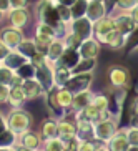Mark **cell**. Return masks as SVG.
<instances>
[{
    "label": "cell",
    "instance_id": "1",
    "mask_svg": "<svg viewBox=\"0 0 138 151\" xmlns=\"http://www.w3.org/2000/svg\"><path fill=\"white\" fill-rule=\"evenodd\" d=\"M7 126L17 136H20L22 133H25L32 128V115L27 110H23V106L10 108V111L7 113Z\"/></svg>",
    "mask_w": 138,
    "mask_h": 151
},
{
    "label": "cell",
    "instance_id": "2",
    "mask_svg": "<svg viewBox=\"0 0 138 151\" xmlns=\"http://www.w3.org/2000/svg\"><path fill=\"white\" fill-rule=\"evenodd\" d=\"M35 18L37 22H45L55 27L58 22H62L58 18V14H57V7H55V2L52 0H38L35 4Z\"/></svg>",
    "mask_w": 138,
    "mask_h": 151
},
{
    "label": "cell",
    "instance_id": "3",
    "mask_svg": "<svg viewBox=\"0 0 138 151\" xmlns=\"http://www.w3.org/2000/svg\"><path fill=\"white\" fill-rule=\"evenodd\" d=\"M118 121L113 116H107L93 124V139L98 143H107L118 131Z\"/></svg>",
    "mask_w": 138,
    "mask_h": 151
},
{
    "label": "cell",
    "instance_id": "4",
    "mask_svg": "<svg viewBox=\"0 0 138 151\" xmlns=\"http://www.w3.org/2000/svg\"><path fill=\"white\" fill-rule=\"evenodd\" d=\"M108 81H110L111 88H130L131 83V73L126 67L121 65H113L108 68Z\"/></svg>",
    "mask_w": 138,
    "mask_h": 151
},
{
    "label": "cell",
    "instance_id": "5",
    "mask_svg": "<svg viewBox=\"0 0 138 151\" xmlns=\"http://www.w3.org/2000/svg\"><path fill=\"white\" fill-rule=\"evenodd\" d=\"M0 40L9 50H17L23 40H25V33L22 28H15L12 25L4 27L0 30Z\"/></svg>",
    "mask_w": 138,
    "mask_h": 151
},
{
    "label": "cell",
    "instance_id": "6",
    "mask_svg": "<svg viewBox=\"0 0 138 151\" xmlns=\"http://www.w3.org/2000/svg\"><path fill=\"white\" fill-rule=\"evenodd\" d=\"M93 83V71H85V73H72V78L68 80L67 86L65 88L70 91V93H78V91H83V90H90Z\"/></svg>",
    "mask_w": 138,
    "mask_h": 151
},
{
    "label": "cell",
    "instance_id": "7",
    "mask_svg": "<svg viewBox=\"0 0 138 151\" xmlns=\"http://www.w3.org/2000/svg\"><path fill=\"white\" fill-rule=\"evenodd\" d=\"M100 50H102V43L95 37H90V38H85L82 42V45L78 47L77 52L83 60H97L98 55H100Z\"/></svg>",
    "mask_w": 138,
    "mask_h": 151
},
{
    "label": "cell",
    "instance_id": "8",
    "mask_svg": "<svg viewBox=\"0 0 138 151\" xmlns=\"http://www.w3.org/2000/svg\"><path fill=\"white\" fill-rule=\"evenodd\" d=\"M68 27H70V32H73L75 35H78L82 40L93 37V22L88 20L85 15L83 17H78V18H73Z\"/></svg>",
    "mask_w": 138,
    "mask_h": 151
},
{
    "label": "cell",
    "instance_id": "9",
    "mask_svg": "<svg viewBox=\"0 0 138 151\" xmlns=\"http://www.w3.org/2000/svg\"><path fill=\"white\" fill-rule=\"evenodd\" d=\"M97 40L100 42L102 45H108L111 50H120V48H123V47H126V40H128V37L123 35V33H120L116 28H113V30L107 32L105 35L98 37Z\"/></svg>",
    "mask_w": 138,
    "mask_h": 151
},
{
    "label": "cell",
    "instance_id": "10",
    "mask_svg": "<svg viewBox=\"0 0 138 151\" xmlns=\"http://www.w3.org/2000/svg\"><path fill=\"white\" fill-rule=\"evenodd\" d=\"M35 80L43 86L45 93L53 86V63L47 62L42 67L35 68Z\"/></svg>",
    "mask_w": 138,
    "mask_h": 151
},
{
    "label": "cell",
    "instance_id": "11",
    "mask_svg": "<svg viewBox=\"0 0 138 151\" xmlns=\"http://www.w3.org/2000/svg\"><path fill=\"white\" fill-rule=\"evenodd\" d=\"M105 15H108L107 0H88L87 12H85V17L88 18V20H92V22H97V20L103 18Z\"/></svg>",
    "mask_w": 138,
    "mask_h": 151
},
{
    "label": "cell",
    "instance_id": "12",
    "mask_svg": "<svg viewBox=\"0 0 138 151\" xmlns=\"http://www.w3.org/2000/svg\"><path fill=\"white\" fill-rule=\"evenodd\" d=\"M113 22H115V28L120 33L128 37L131 32H135L137 25H135L133 18L130 15V12H118L116 15H113Z\"/></svg>",
    "mask_w": 138,
    "mask_h": 151
},
{
    "label": "cell",
    "instance_id": "13",
    "mask_svg": "<svg viewBox=\"0 0 138 151\" xmlns=\"http://www.w3.org/2000/svg\"><path fill=\"white\" fill-rule=\"evenodd\" d=\"M75 115V118L73 120H85V121H90V123H97V121L103 120V118H107V116H111V113H103V111H100L98 108H95L92 103H90L88 106H85L83 110L77 111V113H73Z\"/></svg>",
    "mask_w": 138,
    "mask_h": 151
},
{
    "label": "cell",
    "instance_id": "14",
    "mask_svg": "<svg viewBox=\"0 0 138 151\" xmlns=\"http://www.w3.org/2000/svg\"><path fill=\"white\" fill-rule=\"evenodd\" d=\"M7 17H9V22L12 27L15 28H25L30 23V18H32V14L28 9H12L7 14Z\"/></svg>",
    "mask_w": 138,
    "mask_h": 151
},
{
    "label": "cell",
    "instance_id": "15",
    "mask_svg": "<svg viewBox=\"0 0 138 151\" xmlns=\"http://www.w3.org/2000/svg\"><path fill=\"white\" fill-rule=\"evenodd\" d=\"M58 138L63 139L65 143L72 141L77 138V124L75 120H67V118H62L58 120Z\"/></svg>",
    "mask_w": 138,
    "mask_h": 151
},
{
    "label": "cell",
    "instance_id": "16",
    "mask_svg": "<svg viewBox=\"0 0 138 151\" xmlns=\"http://www.w3.org/2000/svg\"><path fill=\"white\" fill-rule=\"evenodd\" d=\"M42 143H43V139H42L40 133H35V131H32V129H28V131H25V133H22L20 136H18V145L27 146V148H30V150H33V151L40 150Z\"/></svg>",
    "mask_w": 138,
    "mask_h": 151
},
{
    "label": "cell",
    "instance_id": "17",
    "mask_svg": "<svg viewBox=\"0 0 138 151\" xmlns=\"http://www.w3.org/2000/svg\"><path fill=\"white\" fill-rule=\"evenodd\" d=\"M105 145L108 146L110 151H126L130 148V143H128L126 134H125V129H118Z\"/></svg>",
    "mask_w": 138,
    "mask_h": 151
},
{
    "label": "cell",
    "instance_id": "18",
    "mask_svg": "<svg viewBox=\"0 0 138 151\" xmlns=\"http://www.w3.org/2000/svg\"><path fill=\"white\" fill-rule=\"evenodd\" d=\"M93 91L92 90H83V91H78V93L73 95V100H72V106H70V111L77 113V111L83 110L85 106H88L92 103V98H93Z\"/></svg>",
    "mask_w": 138,
    "mask_h": 151
},
{
    "label": "cell",
    "instance_id": "19",
    "mask_svg": "<svg viewBox=\"0 0 138 151\" xmlns=\"http://www.w3.org/2000/svg\"><path fill=\"white\" fill-rule=\"evenodd\" d=\"M23 90H25V95H27V100H38V98L45 96V90L35 78H28L22 83Z\"/></svg>",
    "mask_w": 138,
    "mask_h": 151
},
{
    "label": "cell",
    "instance_id": "20",
    "mask_svg": "<svg viewBox=\"0 0 138 151\" xmlns=\"http://www.w3.org/2000/svg\"><path fill=\"white\" fill-rule=\"evenodd\" d=\"M27 62H30L27 57H23L18 50H10L9 53L5 55V58L2 60V63H4L5 67H9L10 70H18V68L22 67V65H25Z\"/></svg>",
    "mask_w": 138,
    "mask_h": 151
},
{
    "label": "cell",
    "instance_id": "21",
    "mask_svg": "<svg viewBox=\"0 0 138 151\" xmlns=\"http://www.w3.org/2000/svg\"><path fill=\"white\" fill-rule=\"evenodd\" d=\"M72 78V70L63 65H55L53 63V86L57 88H65L68 80Z\"/></svg>",
    "mask_w": 138,
    "mask_h": 151
},
{
    "label": "cell",
    "instance_id": "22",
    "mask_svg": "<svg viewBox=\"0 0 138 151\" xmlns=\"http://www.w3.org/2000/svg\"><path fill=\"white\" fill-rule=\"evenodd\" d=\"M27 101H28L27 95H25V90H23L22 85L10 86V95H9V105H10V108H22Z\"/></svg>",
    "mask_w": 138,
    "mask_h": 151
},
{
    "label": "cell",
    "instance_id": "23",
    "mask_svg": "<svg viewBox=\"0 0 138 151\" xmlns=\"http://www.w3.org/2000/svg\"><path fill=\"white\" fill-rule=\"evenodd\" d=\"M65 52V43H63L62 38H55V40H52L48 43V47H47V60H48L50 63H55L58 60V58L62 57V53Z\"/></svg>",
    "mask_w": 138,
    "mask_h": 151
},
{
    "label": "cell",
    "instance_id": "24",
    "mask_svg": "<svg viewBox=\"0 0 138 151\" xmlns=\"http://www.w3.org/2000/svg\"><path fill=\"white\" fill-rule=\"evenodd\" d=\"M115 28V22H113V17L111 15H105L103 18L93 22V37L98 38V37L105 35L107 32L113 30Z\"/></svg>",
    "mask_w": 138,
    "mask_h": 151
},
{
    "label": "cell",
    "instance_id": "25",
    "mask_svg": "<svg viewBox=\"0 0 138 151\" xmlns=\"http://www.w3.org/2000/svg\"><path fill=\"white\" fill-rule=\"evenodd\" d=\"M45 103H47L48 110L52 111L55 116H63L65 115V110H63L57 101V86H52V88L45 93Z\"/></svg>",
    "mask_w": 138,
    "mask_h": 151
},
{
    "label": "cell",
    "instance_id": "26",
    "mask_svg": "<svg viewBox=\"0 0 138 151\" xmlns=\"http://www.w3.org/2000/svg\"><path fill=\"white\" fill-rule=\"evenodd\" d=\"M40 136H42V139L57 138L58 136V120H55V118H47L40 126Z\"/></svg>",
    "mask_w": 138,
    "mask_h": 151
},
{
    "label": "cell",
    "instance_id": "27",
    "mask_svg": "<svg viewBox=\"0 0 138 151\" xmlns=\"http://www.w3.org/2000/svg\"><path fill=\"white\" fill-rule=\"evenodd\" d=\"M77 124V139H93V123L85 120H75Z\"/></svg>",
    "mask_w": 138,
    "mask_h": 151
},
{
    "label": "cell",
    "instance_id": "28",
    "mask_svg": "<svg viewBox=\"0 0 138 151\" xmlns=\"http://www.w3.org/2000/svg\"><path fill=\"white\" fill-rule=\"evenodd\" d=\"M78 60H80V55H78V52H77V50L65 48V52H63L62 57L55 62V65H63V67H68L72 70V68L78 63Z\"/></svg>",
    "mask_w": 138,
    "mask_h": 151
},
{
    "label": "cell",
    "instance_id": "29",
    "mask_svg": "<svg viewBox=\"0 0 138 151\" xmlns=\"http://www.w3.org/2000/svg\"><path fill=\"white\" fill-rule=\"evenodd\" d=\"M17 143H18V136L12 131V129L7 128L0 133V148H2V150L14 148V146H17Z\"/></svg>",
    "mask_w": 138,
    "mask_h": 151
},
{
    "label": "cell",
    "instance_id": "30",
    "mask_svg": "<svg viewBox=\"0 0 138 151\" xmlns=\"http://www.w3.org/2000/svg\"><path fill=\"white\" fill-rule=\"evenodd\" d=\"M17 50L23 55V57H27L28 60H30V58L33 57L37 52H38V50H37V45H35V40H33V38H25V40L20 43V47H18Z\"/></svg>",
    "mask_w": 138,
    "mask_h": 151
},
{
    "label": "cell",
    "instance_id": "31",
    "mask_svg": "<svg viewBox=\"0 0 138 151\" xmlns=\"http://www.w3.org/2000/svg\"><path fill=\"white\" fill-rule=\"evenodd\" d=\"M73 93H70L67 88H57V101L63 110H70Z\"/></svg>",
    "mask_w": 138,
    "mask_h": 151
},
{
    "label": "cell",
    "instance_id": "32",
    "mask_svg": "<svg viewBox=\"0 0 138 151\" xmlns=\"http://www.w3.org/2000/svg\"><path fill=\"white\" fill-rule=\"evenodd\" d=\"M65 146H67V143L60 139V138H50V139H43L42 143V148L45 151H65Z\"/></svg>",
    "mask_w": 138,
    "mask_h": 151
},
{
    "label": "cell",
    "instance_id": "33",
    "mask_svg": "<svg viewBox=\"0 0 138 151\" xmlns=\"http://www.w3.org/2000/svg\"><path fill=\"white\" fill-rule=\"evenodd\" d=\"M92 105L95 108H98L100 111L103 113H110V98L107 95H102V93H95L93 98H92Z\"/></svg>",
    "mask_w": 138,
    "mask_h": 151
},
{
    "label": "cell",
    "instance_id": "34",
    "mask_svg": "<svg viewBox=\"0 0 138 151\" xmlns=\"http://www.w3.org/2000/svg\"><path fill=\"white\" fill-rule=\"evenodd\" d=\"M62 40H63V43H65V48H70V50H78V47H80L82 42H83L80 37L75 35V33L70 32V30L67 32V35L63 37Z\"/></svg>",
    "mask_w": 138,
    "mask_h": 151
},
{
    "label": "cell",
    "instance_id": "35",
    "mask_svg": "<svg viewBox=\"0 0 138 151\" xmlns=\"http://www.w3.org/2000/svg\"><path fill=\"white\" fill-rule=\"evenodd\" d=\"M95 60H83L80 58L78 63L72 68V73H85V71H95Z\"/></svg>",
    "mask_w": 138,
    "mask_h": 151
},
{
    "label": "cell",
    "instance_id": "36",
    "mask_svg": "<svg viewBox=\"0 0 138 151\" xmlns=\"http://www.w3.org/2000/svg\"><path fill=\"white\" fill-rule=\"evenodd\" d=\"M15 73L25 81V80H28V78H35V67H33L30 62H27L25 65H22V67L18 68V70H15Z\"/></svg>",
    "mask_w": 138,
    "mask_h": 151
},
{
    "label": "cell",
    "instance_id": "37",
    "mask_svg": "<svg viewBox=\"0 0 138 151\" xmlns=\"http://www.w3.org/2000/svg\"><path fill=\"white\" fill-rule=\"evenodd\" d=\"M55 7H57L58 18H60L62 22H65V23H68V25H70V22L73 20V15H72V9H70V7H67V5L57 4V2H55Z\"/></svg>",
    "mask_w": 138,
    "mask_h": 151
},
{
    "label": "cell",
    "instance_id": "38",
    "mask_svg": "<svg viewBox=\"0 0 138 151\" xmlns=\"http://www.w3.org/2000/svg\"><path fill=\"white\" fill-rule=\"evenodd\" d=\"M15 76V71L10 70L9 67H5L4 63H2V67H0V85H7L10 86L12 85V80H14Z\"/></svg>",
    "mask_w": 138,
    "mask_h": 151
},
{
    "label": "cell",
    "instance_id": "39",
    "mask_svg": "<svg viewBox=\"0 0 138 151\" xmlns=\"http://www.w3.org/2000/svg\"><path fill=\"white\" fill-rule=\"evenodd\" d=\"M87 5H88V0H77L75 4L72 5V15L73 18H78V17H83L85 12H87Z\"/></svg>",
    "mask_w": 138,
    "mask_h": 151
},
{
    "label": "cell",
    "instance_id": "40",
    "mask_svg": "<svg viewBox=\"0 0 138 151\" xmlns=\"http://www.w3.org/2000/svg\"><path fill=\"white\" fill-rule=\"evenodd\" d=\"M113 4L120 12H130L138 4V0H113Z\"/></svg>",
    "mask_w": 138,
    "mask_h": 151
},
{
    "label": "cell",
    "instance_id": "41",
    "mask_svg": "<svg viewBox=\"0 0 138 151\" xmlns=\"http://www.w3.org/2000/svg\"><path fill=\"white\" fill-rule=\"evenodd\" d=\"M125 129V134L128 138V143L131 146H138V128L135 126H128V128H123Z\"/></svg>",
    "mask_w": 138,
    "mask_h": 151
},
{
    "label": "cell",
    "instance_id": "42",
    "mask_svg": "<svg viewBox=\"0 0 138 151\" xmlns=\"http://www.w3.org/2000/svg\"><path fill=\"white\" fill-rule=\"evenodd\" d=\"M97 146H98V141H95V139H83V141L78 143V151H95Z\"/></svg>",
    "mask_w": 138,
    "mask_h": 151
},
{
    "label": "cell",
    "instance_id": "43",
    "mask_svg": "<svg viewBox=\"0 0 138 151\" xmlns=\"http://www.w3.org/2000/svg\"><path fill=\"white\" fill-rule=\"evenodd\" d=\"M47 62H48V60H47V55L42 53V52H37V53L30 58V63H32V65H33L35 68H37V67H42V65H45Z\"/></svg>",
    "mask_w": 138,
    "mask_h": 151
},
{
    "label": "cell",
    "instance_id": "44",
    "mask_svg": "<svg viewBox=\"0 0 138 151\" xmlns=\"http://www.w3.org/2000/svg\"><path fill=\"white\" fill-rule=\"evenodd\" d=\"M9 95H10V86H7V85H0V105L9 103Z\"/></svg>",
    "mask_w": 138,
    "mask_h": 151
},
{
    "label": "cell",
    "instance_id": "45",
    "mask_svg": "<svg viewBox=\"0 0 138 151\" xmlns=\"http://www.w3.org/2000/svg\"><path fill=\"white\" fill-rule=\"evenodd\" d=\"M32 0H10V7L12 9H28Z\"/></svg>",
    "mask_w": 138,
    "mask_h": 151
},
{
    "label": "cell",
    "instance_id": "46",
    "mask_svg": "<svg viewBox=\"0 0 138 151\" xmlns=\"http://www.w3.org/2000/svg\"><path fill=\"white\" fill-rule=\"evenodd\" d=\"M78 139H72V141H68L67 143V146H65V151H78Z\"/></svg>",
    "mask_w": 138,
    "mask_h": 151
},
{
    "label": "cell",
    "instance_id": "47",
    "mask_svg": "<svg viewBox=\"0 0 138 151\" xmlns=\"http://www.w3.org/2000/svg\"><path fill=\"white\" fill-rule=\"evenodd\" d=\"M0 10L4 12V14H9L12 7H10V0H0Z\"/></svg>",
    "mask_w": 138,
    "mask_h": 151
},
{
    "label": "cell",
    "instance_id": "48",
    "mask_svg": "<svg viewBox=\"0 0 138 151\" xmlns=\"http://www.w3.org/2000/svg\"><path fill=\"white\" fill-rule=\"evenodd\" d=\"M7 128H9V126H7V115H4V113L0 111V133Z\"/></svg>",
    "mask_w": 138,
    "mask_h": 151
},
{
    "label": "cell",
    "instance_id": "49",
    "mask_svg": "<svg viewBox=\"0 0 138 151\" xmlns=\"http://www.w3.org/2000/svg\"><path fill=\"white\" fill-rule=\"evenodd\" d=\"M130 15H131V18H133V22H135V25L138 27V4L135 5L133 9L130 10Z\"/></svg>",
    "mask_w": 138,
    "mask_h": 151
},
{
    "label": "cell",
    "instance_id": "50",
    "mask_svg": "<svg viewBox=\"0 0 138 151\" xmlns=\"http://www.w3.org/2000/svg\"><path fill=\"white\" fill-rule=\"evenodd\" d=\"M9 52H10V50L7 48V47H5L4 43H2V40H0V60H4V58H5V55L9 53Z\"/></svg>",
    "mask_w": 138,
    "mask_h": 151
},
{
    "label": "cell",
    "instance_id": "51",
    "mask_svg": "<svg viewBox=\"0 0 138 151\" xmlns=\"http://www.w3.org/2000/svg\"><path fill=\"white\" fill-rule=\"evenodd\" d=\"M55 2H57V4H62V5H67V7H72L77 0H55Z\"/></svg>",
    "mask_w": 138,
    "mask_h": 151
},
{
    "label": "cell",
    "instance_id": "52",
    "mask_svg": "<svg viewBox=\"0 0 138 151\" xmlns=\"http://www.w3.org/2000/svg\"><path fill=\"white\" fill-rule=\"evenodd\" d=\"M131 126L138 128V113H131Z\"/></svg>",
    "mask_w": 138,
    "mask_h": 151
},
{
    "label": "cell",
    "instance_id": "53",
    "mask_svg": "<svg viewBox=\"0 0 138 151\" xmlns=\"http://www.w3.org/2000/svg\"><path fill=\"white\" fill-rule=\"evenodd\" d=\"M95 151H110V150H108V146L105 145V143H102V145L98 143V146H97V150H95Z\"/></svg>",
    "mask_w": 138,
    "mask_h": 151
},
{
    "label": "cell",
    "instance_id": "54",
    "mask_svg": "<svg viewBox=\"0 0 138 151\" xmlns=\"http://www.w3.org/2000/svg\"><path fill=\"white\" fill-rule=\"evenodd\" d=\"M15 150H17V151H33V150H30V148H27V146L18 145V143H17V146H15Z\"/></svg>",
    "mask_w": 138,
    "mask_h": 151
},
{
    "label": "cell",
    "instance_id": "55",
    "mask_svg": "<svg viewBox=\"0 0 138 151\" xmlns=\"http://www.w3.org/2000/svg\"><path fill=\"white\" fill-rule=\"evenodd\" d=\"M131 113H138V96L135 98V101H133V108H131Z\"/></svg>",
    "mask_w": 138,
    "mask_h": 151
},
{
    "label": "cell",
    "instance_id": "56",
    "mask_svg": "<svg viewBox=\"0 0 138 151\" xmlns=\"http://www.w3.org/2000/svg\"><path fill=\"white\" fill-rule=\"evenodd\" d=\"M5 15H7V14H4V12H2V10H0V23L4 22V18H5Z\"/></svg>",
    "mask_w": 138,
    "mask_h": 151
},
{
    "label": "cell",
    "instance_id": "57",
    "mask_svg": "<svg viewBox=\"0 0 138 151\" xmlns=\"http://www.w3.org/2000/svg\"><path fill=\"white\" fill-rule=\"evenodd\" d=\"M126 151H138V146H131V145H130V148Z\"/></svg>",
    "mask_w": 138,
    "mask_h": 151
},
{
    "label": "cell",
    "instance_id": "58",
    "mask_svg": "<svg viewBox=\"0 0 138 151\" xmlns=\"http://www.w3.org/2000/svg\"><path fill=\"white\" fill-rule=\"evenodd\" d=\"M7 151H17V150H15V146H14V148H9Z\"/></svg>",
    "mask_w": 138,
    "mask_h": 151
},
{
    "label": "cell",
    "instance_id": "59",
    "mask_svg": "<svg viewBox=\"0 0 138 151\" xmlns=\"http://www.w3.org/2000/svg\"><path fill=\"white\" fill-rule=\"evenodd\" d=\"M38 151H45V150H43V148H40V150H38Z\"/></svg>",
    "mask_w": 138,
    "mask_h": 151
},
{
    "label": "cell",
    "instance_id": "60",
    "mask_svg": "<svg viewBox=\"0 0 138 151\" xmlns=\"http://www.w3.org/2000/svg\"><path fill=\"white\" fill-rule=\"evenodd\" d=\"M0 151H7V150H2V148H0Z\"/></svg>",
    "mask_w": 138,
    "mask_h": 151
},
{
    "label": "cell",
    "instance_id": "61",
    "mask_svg": "<svg viewBox=\"0 0 138 151\" xmlns=\"http://www.w3.org/2000/svg\"><path fill=\"white\" fill-rule=\"evenodd\" d=\"M0 67H2V60H0Z\"/></svg>",
    "mask_w": 138,
    "mask_h": 151
},
{
    "label": "cell",
    "instance_id": "62",
    "mask_svg": "<svg viewBox=\"0 0 138 151\" xmlns=\"http://www.w3.org/2000/svg\"><path fill=\"white\" fill-rule=\"evenodd\" d=\"M52 2H55V0H52Z\"/></svg>",
    "mask_w": 138,
    "mask_h": 151
}]
</instances>
